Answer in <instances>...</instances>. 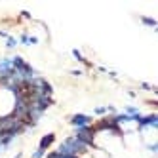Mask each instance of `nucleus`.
<instances>
[{"label":"nucleus","mask_w":158,"mask_h":158,"mask_svg":"<svg viewBox=\"0 0 158 158\" xmlns=\"http://www.w3.org/2000/svg\"><path fill=\"white\" fill-rule=\"evenodd\" d=\"M57 151L59 154H69V156H78V158H82V156H88L89 154V147H86L82 141H78L74 135H67V137L57 145Z\"/></svg>","instance_id":"obj_1"},{"label":"nucleus","mask_w":158,"mask_h":158,"mask_svg":"<svg viewBox=\"0 0 158 158\" xmlns=\"http://www.w3.org/2000/svg\"><path fill=\"white\" fill-rule=\"evenodd\" d=\"M73 135L78 139V141H82L86 147H89V149H99L97 147V143H95V135H97V131H95V128H94V124L92 126H84V128H73Z\"/></svg>","instance_id":"obj_2"},{"label":"nucleus","mask_w":158,"mask_h":158,"mask_svg":"<svg viewBox=\"0 0 158 158\" xmlns=\"http://www.w3.org/2000/svg\"><path fill=\"white\" fill-rule=\"evenodd\" d=\"M147 130H158V114H156V112L141 114V118L137 120V131L143 133Z\"/></svg>","instance_id":"obj_3"},{"label":"nucleus","mask_w":158,"mask_h":158,"mask_svg":"<svg viewBox=\"0 0 158 158\" xmlns=\"http://www.w3.org/2000/svg\"><path fill=\"white\" fill-rule=\"evenodd\" d=\"M94 124V116L84 114V112H74L69 116V126L71 128H84V126H92Z\"/></svg>","instance_id":"obj_4"},{"label":"nucleus","mask_w":158,"mask_h":158,"mask_svg":"<svg viewBox=\"0 0 158 158\" xmlns=\"http://www.w3.org/2000/svg\"><path fill=\"white\" fill-rule=\"evenodd\" d=\"M55 139H57V135H55L53 131H50V133H46V135H42L40 137V141H38V149H42V151H50L52 149V145L55 143Z\"/></svg>","instance_id":"obj_5"},{"label":"nucleus","mask_w":158,"mask_h":158,"mask_svg":"<svg viewBox=\"0 0 158 158\" xmlns=\"http://www.w3.org/2000/svg\"><path fill=\"white\" fill-rule=\"evenodd\" d=\"M71 53H73V57H74V59H76L78 63H80V65L88 67V69H94V65H92V61H88V59L84 57V55H82V52H80V50H76V48H74V50H73Z\"/></svg>","instance_id":"obj_6"},{"label":"nucleus","mask_w":158,"mask_h":158,"mask_svg":"<svg viewBox=\"0 0 158 158\" xmlns=\"http://www.w3.org/2000/svg\"><path fill=\"white\" fill-rule=\"evenodd\" d=\"M139 21H141L143 25L151 27V29H156V27H158V21H156L154 17H149V15H141V17H139Z\"/></svg>","instance_id":"obj_7"},{"label":"nucleus","mask_w":158,"mask_h":158,"mask_svg":"<svg viewBox=\"0 0 158 158\" xmlns=\"http://www.w3.org/2000/svg\"><path fill=\"white\" fill-rule=\"evenodd\" d=\"M17 44H19L17 38L10 35V36L6 38V42H4V48H6V50H15V48H17Z\"/></svg>","instance_id":"obj_8"},{"label":"nucleus","mask_w":158,"mask_h":158,"mask_svg":"<svg viewBox=\"0 0 158 158\" xmlns=\"http://www.w3.org/2000/svg\"><path fill=\"white\" fill-rule=\"evenodd\" d=\"M139 107H135V105H126L124 107V114H130V116H133V114H139Z\"/></svg>","instance_id":"obj_9"},{"label":"nucleus","mask_w":158,"mask_h":158,"mask_svg":"<svg viewBox=\"0 0 158 158\" xmlns=\"http://www.w3.org/2000/svg\"><path fill=\"white\" fill-rule=\"evenodd\" d=\"M29 36H31V32H29V31H23V32L19 35L17 42H19V44H23V46H29Z\"/></svg>","instance_id":"obj_10"},{"label":"nucleus","mask_w":158,"mask_h":158,"mask_svg":"<svg viewBox=\"0 0 158 158\" xmlns=\"http://www.w3.org/2000/svg\"><path fill=\"white\" fill-rule=\"evenodd\" d=\"M139 88H141V89H145V92H152V94H158L156 86H152V84H149V82H139Z\"/></svg>","instance_id":"obj_11"},{"label":"nucleus","mask_w":158,"mask_h":158,"mask_svg":"<svg viewBox=\"0 0 158 158\" xmlns=\"http://www.w3.org/2000/svg\"><path fill=\"white\" fill-rule=\"evenodd\" d=\"M94 114L99 116V118L107 116V107H95V109H94Z\"/></svg>","instance_id":"obj_12"},{"label":"nucleus","mask_w":158,"mask_h":158,"mask_svg":"<svg viewBox=\"0 0 158 158\" xmlns=\"http://www.w3.org/2000/svg\"><path fill=\"white\" fill-rule=\"evenodd\" d=\"M145 149L149 151L151 154H156V152H158V143H156V141H154V143H147V145H145Z\"/></svg>","instance_id":"obj_13"},{"label":"nucleus","mask_w":158,"mask_h":158,"mask_svg":"<svg viewBox=\"0 0 158 158\" xmlns=\"http://www.w3.org/2000/svg\"><path fill=\"white\" fill-rule=\"evenodd\" d=\"M44 156H46V151L38 149V147H36V149L32 151V154H31V158H44Z\"/></svg>","instance_id":"obj_14"},{"label":"nucleus","mask_w":158,"mask_h":158,"mask_svg":"<svg viewBox=\"0 0 158 158\" xmlns=\"http://www.w3.org/2000/svg\"><path fill=\"white\" fill-rule=\"evenodd\" d=\"M38 42H40V40H38V36H32V35L29 36V46H36Z\"/></svg>","instance_id":"obj_15"},{"label":"nucleus","mask_w":158,"mask_h":158,"mask_svg":"<svg viewBox=\"0 0 158 158\" xmlns=\"http://www.w3.org/2000/svg\"><path fill=\"white\" fill-rule=\"evenodd\" d=\"M19 15L23 17V19H32V15H31V14L27 12V10H21V12H19Z\"/></svg>","instance_id":"obj_16"},{"label":"nucleus","mask_w":158,"mask_h":158,"mask_svg":"<svg viewBox=\"0 0 158 158\" xmlns=\"http://www.w3.org/2000/svg\"><path fill=\"white\" fill-rule=\"evenodd\" d=\"M71 74H73V76H82V74H84V71H82V69H73V71H71Z\"/></svg>","instance_id":"obj_17"},{"label":"nucleus","mask_w":158,"mask_h":158,"mask_svg":"<svg viewBox=\"0 0 158 158\" xmlns=\"http://www.w3.org/2000/svg\"><path fill=\"white\" fill-rule=\"evenodd\" d=\"M8 36H10V32H8V31H4V29H0V38H4V40H6Z\"/></svg>","instance_id":"obj_18"},{"label":"nucleus","mask_w":158,"mask_h":158,"mask_svg":"<svg viewBox=\"0 0 158 158\" xmlns=\"http://www.w3.org/2000/svg\"><path fill=\"white\" fill-rule=\"evenodd\" d=\"M128 95H130L131 99H135V97H137V92H135V89H128Z\"/></svg>","instance_id":"obj_19"},{"label":"nucleus","mask_w":158,"mask_h":158,"mask_svg":"<svg viewBox=\"0 0 158 158\" xmlns=\"http://www.w3.org/2000/svg\"><path fill=\"white\" fill-rule=\"evenodd\" d=\"M14 158H23V152H17V154H15Z\"/></svg>","instance_id":"obj_20"}]
</instances>
